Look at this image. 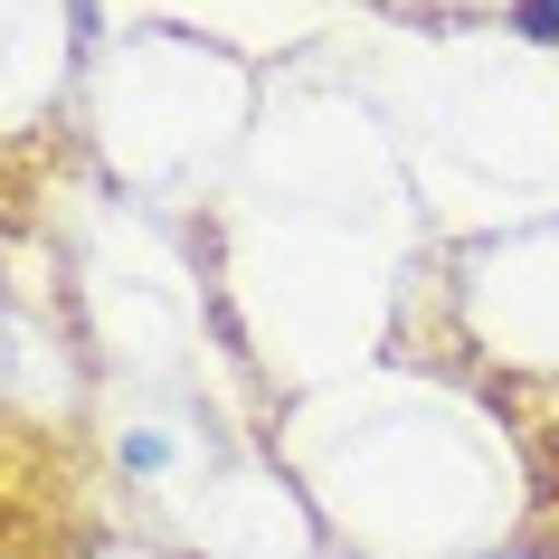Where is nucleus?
<instances>
[{"instance_id": "obj_1", "label": "nucleus", "mask_w": 559, "mask_h": 559, "mask_svg": "<svg viewBox=\"0 0 559 559\" xmlns=\"http://www.w3.org/2000/svg\"><path fill=\"white\" fill-rule=\"evenodd\" d=\"M512 29L540 38V48H559V0H512Z\"/></svg>"}]
</instances>
